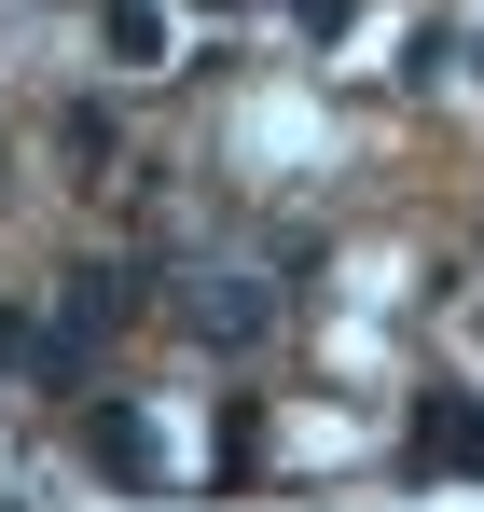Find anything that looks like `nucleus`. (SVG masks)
I'll use <instances>...</instances> for the list:
<instances>
[{"mask_svg":"<svg viewBox=\"0 0 484 512\" xmlns=\"http://www.w3.org/2000/svg\"><path fill=\"white\" fill-rule=\"evenodd\" d=\"M0 360H28V333H14V319H0Z\"/></svg>","mask_w":484,"mask_h":512,"instance_id":"obj_5","label":"nucleus"},{"mask_svg":"<svg viewBox=\"0 0 484 512\" xmlns=\"http://www.w3.org/2000/svg\"><path fill=\"white\" fill-rule=\"evenodd\" d=\"M263 319H277L263 277H208V291H194V333H208V346H263Z\"/></svg>","mask_w":484,"mask_h":512,"instance_id":"obj_1","label":"nucleus"},{"mask_svg":"<svg viewBox=\"0 0 484 512\" xmlns=\"http://www.w3.org/2000/svg\"><path fill=\"white\" fill-rule=\"evenodd\" d=\"M97 28H111V56H125V70H139V56H166V14H153V0H111Z\"/></svg>","mask_w":484,"mask_h":512,"instance_id":"obj_3","label":"nucleus"},{"mask_svg":"<svg viewBox=\"0 0 484 512\" xmlns=\"http://www.w3.org/2000/svg\"><path fill=\"white\" fill-rule=\"evenodd\" d=\"M97 457H111L125 485H153V429H139V416H97Z\"/></svg>","mask_w":484,"mask_h":512,"instance_id":"obj_4","label":"nucleus"},{"mask_svg":"<svg viewBox=\"0 0 484 512\" xmlns=\"http://www.w3.org/2000/svg\"><path fill=\"white\" fill-rule=\"evenodd\" d=\"M415 457H429V471H484V402H457V388H443V402L415 416Z\"/></svg>","mask_w":484,"mask_h":512,"instance_id":"obj_2","label":"nucleus"}]
</instances>
